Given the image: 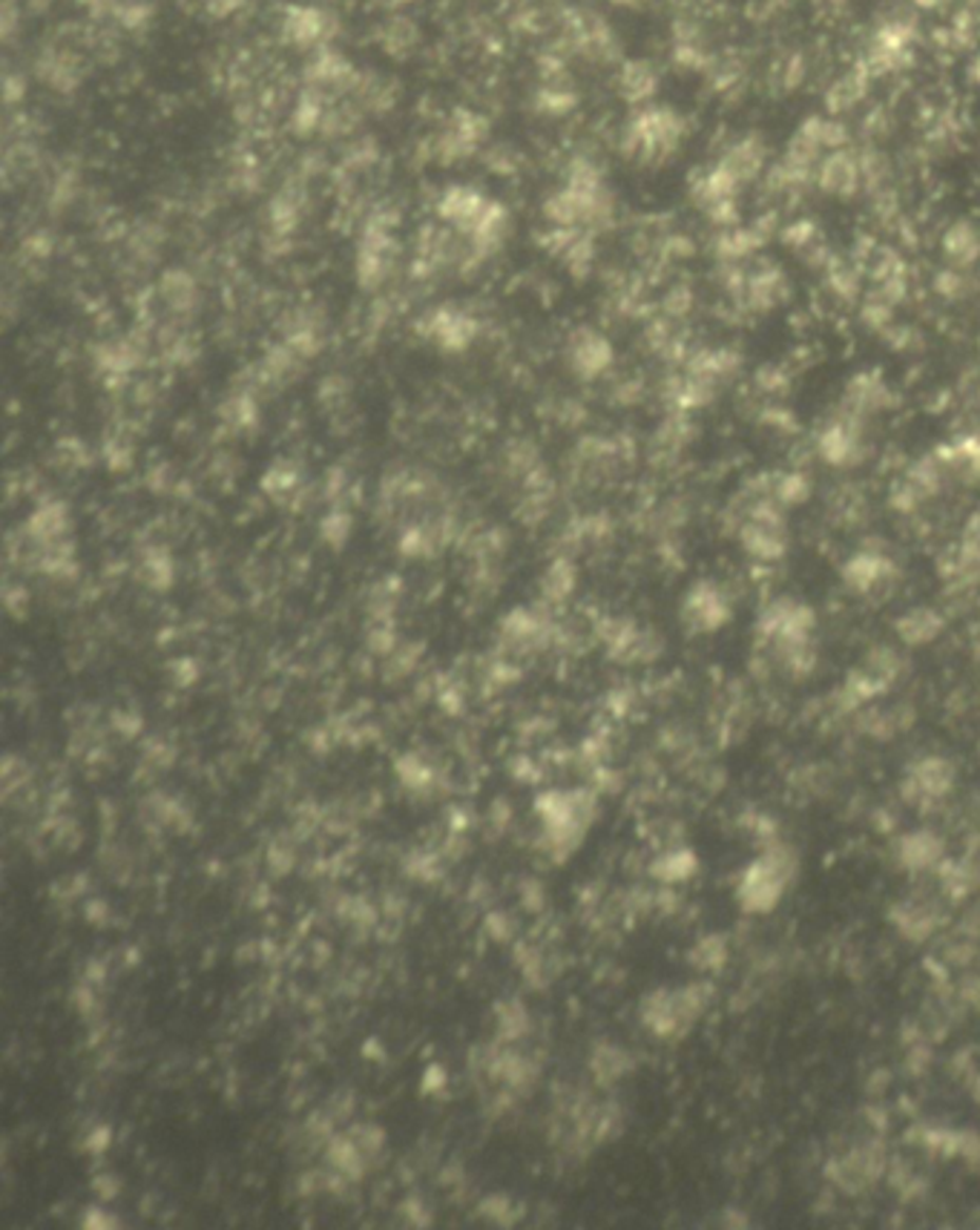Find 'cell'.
<instances>
[{
	"label": "cell",
	"instance_id": "1",
	"mask_svg": "<svg viewBox=\"0 0 980 1230\" xmlns=\"http://www.w3.org/2000/svg\"><path fill=\"white\" fill-rule=\"evenodd\" d=\"M951 782H955V768L949 762L940 757H926L911 768L903 797L909 802H935L951 788Z\"/></svg>",
	"mask_w": 980,
	"mask_h": 1230
},
{
	"label": "cell",
	"instance_id": "2",
	"mask_svg": "<svg viewBox=\"0 0 980 1230\" xmlns=\"http://www.w3.org/2000/svg\"><path fill=\"white\" fill-rule=\"evenodd\" d=\"M687 621L696 627V630H719L722 625H727V618H731V601H727V595L719 590L716 584H699L696 586V593L687 598Z\"/></svg>",
	"mask_w": 980,
	"mask_h": 1230
},
{
	"label": "cell",
	"instance_id": "3",
	"mask_svg": "<svg viewBox=\"0 0 980 1230\" xmlns=\"http://www.w3.org/2000/svg\"><path fill=\"white\" fill-rule=\"evenodd\" d=\"M891 922L898 926L903 937L909 940H926L938 932L943 922V912L929 900H903L891 909Z\"/></svg>",
	"mask_w": 980,
	"mask_h": 1230
},
{
	"label": "cell",
	"instance_id": "4",
	"mask_svg": "<svg viewBox=\"0 0 980 1230\" xmlns=\"http://www.w3.org/2000/svg\"><path fill=\"white\" fill-rule=\"evenodd\" d=\"M898 860L906 872H929L943 860V840L929 828L911 831L900 837Z\"/></svg>",
	"mask_w": 980,
	"mask_h": 1230
},
{
	"label": "cell",
	"instance_id": "5",
	"mask_svg": "<svg viewBox=\"0 0 980 1230\" xmlns=\"http://www.w3.org/2000/svg\"><path fill=\"white\" fill-rule=\"evenodd\" d=\"M742 538H745L747 553H754L756 558H776V555H782V549H785L782 523L776 521V515H771L768 509H759V512L745 523Z\"/></svg>",
	"mask_w": 980,
	"mask_h": 1230
},
{
	"label": "cell",
	"instance_id": "6",
	"mask_svg": "<svg viewBox=\"0 0 980 1230\" xmlns=\"http://www.w3.org/2000/svg\"><path fill=\"white\" fill-rule=\"evenodd\" d=\"M846 584L857 593H871L880 590L891 578V564L880 555H857L851 558L846 566Z\"/></svg>",
	"mask_w": 980,
	"mask_h": 1230
},
{
	"label": "cell",
	"instance_id": "7",
	"mask_svg": "<svg viewBox=\"0 0 980 1230\" xmlns=\"http://www.w3.org/2000/svg\"><path fill=\"white\" fill-rule=\"evenodd\" d=\"M819 182H822L828 193H851L859 182V165L848 153L828 155L822 167H819Z\"/></svg>",
	"mask_w": 980,
	"mask_h": 1230
},
{
	"label": "cell",
	"instance_id": "8",
	"mask_svg": "<svg viewBox=\"0 0 980 1230\" xmlns=\"http://www.w3.org/2000/svg\"><path fill=\"white\" fill-rule=\"evenodd\" d=\"M940 630H943V618L926 607L911 610L898 621V633L906 645H929L931 638L940 636Z\"/></svg>",
	"mask_w": 980,
	"mask_h": 1230
},
{
	"label": "cell",
	"instance_id": "9",
	"mask_svg": "<svg viewBox=\"0 0 980 1230\" xmlns=\"http://www.w3.org/2000/svg\"><path fill=\"white\" fill-rule=\"evenodd\" d=\"M943 250L951 262L958 265H972L980 257V227L972 222H958L946 230L943 237Z\"/></svg>",
	"mask_w": 980,
	"mask_h": 1230
},
{
	"label": "cell",
	"instance_id": "10",
	"mask_svg": "<svg viewBox=\"0 0 980 1230\" xmlns=\"http://www.w3.org/2000/svg\"><path fill=\"white\" fill-rule=\"evenodd\" d=\"M690 961H694L696 969H705V972L722 969L727 961V940L722 934H710V937L696 944V949L690 952Z\"/></svg>",
	"mask_w": 980,
	"mask_h": 1230
},
{
	"label": "cell",
	"instance_id": "11",
	"mask_svg": "<svg viewBox=\"0 0 980 1230\" xmlns=\"http://www.w3.org/2000/svg\"><path fill=\"white\" fill-rule=\"evenodd\" d=\"M696 869H699V860H696L690 852H684V849L682 852H667L662 860L653 865V872L659 874L662 880H687Z\"/></svg>",
	"mask_w": 980,
	"mask_h": 1230
},
{
	"label": "cell",
	"instance_id": "12",
	"mask_svg": "<svg viewBox=\"0 0 980 1230\" xmlns=\"http://www.w3.org/2000/svg\"><path fill=\"white\" fill-rule=\"evenodd\" d=\"M859 93H863V83H859L857 75H848V78H843V81L831 90V110H848V107H854V104L859 101Z\"/></svg>",
	"mask_w": 980,
	"mask_h": 1230
},
{
	"label": "cell",
	"instance_id": "13",
	"mask_svg": "<svg viewBox=\"0 0 980 1230\" xmlns=\"http://www.w3.org/2000/svg\"><path fill=\"white\" fill-rule=\"evenodd\" d=\"M963 929L969 934H980V902L972 909L969 914H966V920H963Z\"/></svg>",
	"mask_w": 980,
	"mask_h": 1230
},
{
	"label": "cell",
	"instance_id": "14",
	"mask_svg": "<svg viewBox=\"0 0 980 1230\" xmlns=\"http://www.w3.org/2000/svg\"><path fill=\"white\" fill-rule=\"evenodd\" d=\"M969 70H972V72H969L972 78H978V83H980V58H975V61H972V67H969Z\"/></svg>",
	"mask_w": 980,
	"mask_h": 1230
},
{
	"label": "cell",
	"instance_id": "15",
	"mask_svg": "<svg viewBox=\"0 0 980 1230\" xmlns=\"http://www.w3.org/2000/svg\"><path fill=\"white\" fill-rule=\"evenodd\" d=\"M918 6H926V10H931V6H940L943 0H914Z\"/></svg>",
	"mask_w": 980,
	"mask_h": 1230
},
{
	"label": "cell",
	"instance_id": "16",
	"mask_svg": "<svg viewBox=\"0 0 980 1230\" xmlns=\"http://www.w3.org/2000/svg\"><path fill=\"white\" fill-rule=\"evenodd\" d=\"M975 1098L980 1101V1078H975Z\"/></svg>",
	"mask_w": 980,
	"mask_h": 1230
}]
</instances>
